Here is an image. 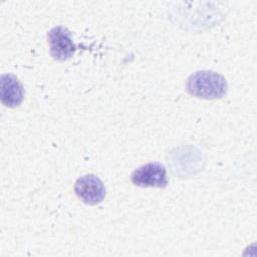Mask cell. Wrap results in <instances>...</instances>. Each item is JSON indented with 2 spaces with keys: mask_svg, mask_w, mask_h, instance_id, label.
<instances>
[{
  "mask_svg": "<svg viewBox=\"0 0 257 257\" xmlns=\"http://www.w3.org/2000/svg\"><path fill=\"white\" fill-rule=\"evenodd\" d=\"M186 88L194 97L220 99L227 94L228 84L222 74L211 70H200L189 76Z\"/></svg>",
  "mask_w": 257,
  "mask_h": 257,
  "instance_id": "1",
  "label": "cell"
},
{
  "mask_svg": "<svg viewBox=\"0 0 257 257\" xmlns=\"http://www.w3.org/2000/svg\"><path fill=\"white\" fill-rule=\"evenodd\" d=\"M50 55L57 61H65L70 59L76 46L73 42L72 34L68 28L62 25L51 28L47 34Z\"/></svg>",
  "mask_w": 257,
  "mask_h": 257,
  "instance_id": "2",
  "label": "cell"
},
{
  "mask_svg": "<svg viewBox=\"0 0 257 257\" xmlns=\"http://www.w3.org/2000/svg\"><path fill=\"white\" fill-rule=\"evenodd\" d=\"M74 193L83 203L93 206L104 200L106 190L104 184L96 175L87 174L76 180Z\"/></svg>",
  "mask_w": 257,
  "mask_h": 257,
  "instance_id": "3",
  "label": "cell"
},
{
  "mask_svg": "<svg viewBox=\"0 0 257 257\" xmlns=\"http://www.w3.org/2000/svg\"><path fill=\"white\" fill-rule=\"evenodd\" d=\"M131 181L134 185L142 188H166L168 185L167 171L161 163H148L139 167L132 173Z\"/></svg>",
  "mask_w": 257,
  "mask_h": 257,
  "instance_id": "4",
  "label": "cell"
},
{
  "mask_svg": "<svg viewBox=\"0 0 257 257\" xmlns=\"http://www.w3.org/2000/svg\"><path fill=\"white\" fill-rule=\"evenodd\" d=\"M24 97V88L18 78L10 73L0 77V99L3 105L14 108L21 104Z\"/></svg>",
  "mask_w": 257,
  "mask_h": 257,
  "instance_id": "5",
  "label": "cell"
}]
</instances>
